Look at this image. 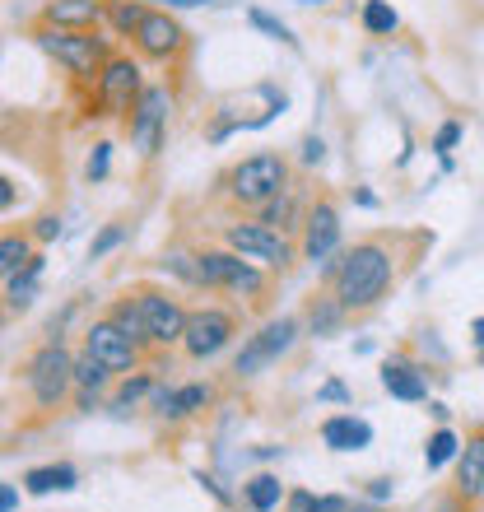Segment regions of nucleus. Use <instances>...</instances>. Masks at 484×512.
Segmentation results:
<instances>
[{
	"label": "nucleus",
	"mask_w": 484,
	"mask_h": 512,
	"mask_svg": "<svg viewBox=\"0 0 484 512\" xmlns=\"http://www.w3.org/2000/svg\"><path fill=\"white\" fill-rule=\"evenodd\" d=\"M391 275H396V261L382 243H363L354 252L340 256L336 266V303L345 312H359V308H373L377 298L387 294Z\"/></svg>",
	"instance_id": "1"
},
{
	"label": "nucleus",
	"mask_w": 484,
	"mask_h": 512,
	"mask_svg": "<svg viewBox=\"0 0 484 512\" xmlns=\"http://www.w3.org/2000/svg\"><path fill=\"white\" fill-rule=\"evenodd\" d=\"M284 187H289V168H284L280 154H252V159H242L229 177L233 201H242V205H266V201H275Z\"/></svg>",
	"instance_id": "2"
},
{
	"label": "nucleus",
	"mask_w": 484,
	"mask_h": 512,
	"mask_svg": "<svg viewBox=\"0 0 484 512\" xmlns=\"http://www.w3.org/2000/svg\"><path fill=\"white\" fill-rule=\"evenodd\" d=\"M42 52H52L61 66L70 70V75H84V80H94L98 70L108 66V52H103V42L94 38V33H80V28H42L38 33Z\"/></svg>",
	"instance_id": "3"
},
{
	"label": "nucleus",
	"mask_w": 484,
	"mask_h": 512,
	"mask_svg": "<svg viewBox=\"0 0 484 512\" xmlns=\"http://www.w3.org/2000/svg\"><path fill=\"white\" fill-rule=\"evenodd\" d=\"M196 284H201V289H233V294H242V298H256L266 289L256 261H247V256H238V252L196 256Z\"/></svg>",
	"instance_id": "4"
},
{
	"label": "nucleus",
	"mask_w": 484,
	"mask_h": 512,
	"mask_svg": "<svg viewBox=\"0 0 484 512\" xmlns=\"http://www.w3.org/2000/svg\"><path fill=\"white\" fill-rule=\"evenodd\" d=\"M229 252L247 256V261H261L270 270H284L294 261V247L284 238L280 229H270V224H229Z\"/></svg>",
	"instance_id": "5"
},
{
	"label": "nucleus",
	"mask_w": 484,
	"mask_h": 512,
	"mask_svg": "<svg viewBox=\"0 0 484 512\" xmlns=\"http://www.w3.org/2000/svg\"><path fill=\"white\" fill-rule=\"evenodd\" d=\"M294 340H298V322H294V317H280V322L261 326V331H256L247 345H242V354H238V364H233V373H242V378H256L261 368L280 364V354L294 350Z\"/></svg>",
	"instance_id": "6"
},
{
	"label": "nucleus",
	"mask_w": 484,
	"mask_h": 512,
	"mask_svg": "<svg viewBox=\"0 0 484 512\" xmlns=\"http://www.w3.org/2000/svg\"><path fill=\"white\" fill-rule=\"evenodd\" d=\"M28 387H33V396H38L42 405H56L75 387V359H70L61 345H42V350L33 354V364H28Z\"/></svg>",
	"instance_id": "7"
},
{
	"label": "nucleus",
	"mask_w": 484,
	"mask_h": 512,
	"mask_svg": "<svg viewBox=\"0 0 484 512\" xmlns=\"http://www.w3.org/2000/svg\"><path fill=\"white\" fill-rule=\"evenodd\" d=\"M233 340V317L224 308H201L187 312V326H182V345H187L191 359H215L224 345Z\"/></svg>",
	"instance_id": "8"
},
{
	"label": "nucleus",
	"mask_w": 484,
	"mask_h": 512,
	"mask_svg": "<svg viewBox=\"0 0 484 512\" xmlns=\"http://www.w3.org/2000/svg\"><path fill=\"white\" fill-rule=\"evenodd\" d=\"M168 135V94L163 89H140L131 108V140L140 154H159Z\"/></svg>",
	"instance_id": "9"
},
{
	"label": "nucleus",
	"mask_w": 484,
	"mask_h": 512,
	"mask_svg": "<svg viewBox=\"0 0 484 512\" xmlns=\"http://www.w3.org/2000/svg\"><path fill=\"white\" fill-rule=\"evenodd\" d=\"M84 354L98 359L108 373H126V368H135V359H140V345H135L131 336H121V326L108 317V322H94L84 331Z\"/></svg>",
	"instance_id": "10"
},
{
	"label": "nucleus",
	"mask_w": 484,
	"mask_h": 512,
	"mask_svg": "<svg viewBox=\"0 0 484 512\" xmlns=\"http://www.w3.org/2000/svg\"><path fill=\"white\" fill-rule=\"evenodd\" d=\"M135 308L145 317V331H149V345H173L182 340V326H187V312L177 303L173 294H159V289H145L135 294Z\"/></svg>",
	"instance_id": "11"
},
{
	"label": "nucleus",
	"mask_w": 484,
	"mask_h": 512,
	"mask_svg": "<svg viewBox=\"0 0 484 512\" xmlns=\"http://www.w3.org/2000/svg\"><path fill=\"white\" fill-rule=\"evenodd\" d=\"M135 98H140V70L126 56H112L98 70V103H103V112H131Z\"/></svg>",
	"instance_id": "12"
},
{
	"label": "nucleus",
	"mask_w": 484,
	"mask_h": 512,
	"mask_svg": "<svg viewBox=\"0 0 484 512\" xmlns=\"http://www.w3.org/2000/svg\"><path fill=\"white\" fill-rule=\"evenodd\" d=\"M131 38H135V47H140L145 56L168 61V56L182 52V38H187V33H182V24H177L168 10H145V19L135 24Z\"/></svg>",
	"instance_id": "13"
},
{
	"label": "nucleus",
	"mask_w": 484,
	"mask_h": 512,
	"mask_svg": "<svg viewBox=\"0 0 484 512\" xmlns=\"http://www.w3.org/2000/svg\"><path fill=\"white\" fill-rule=\"evenodd\" d=\"M340 247V215L336 205H312L308 219H303V252H308V261H331Z\"/></svg>",
	"instance_id": "14"
},
{
	"label": "nucleus",
	"mask_w": 484,
	"mask_h": 512,
	"mask_svg": "<svg viewBox=\"0 0 484 512\" xmlns=\"http://www.w3.org/2000/svg\"><path fill=\"white\" fill-rule=\"evenodd\" d=\"M322 443L331 452H363V447L373 443V424L359 415H331L322 424Z\"/></svg>",
	"instance_id": "15"
},
{
	"label": "nucleus",
	"mask_w": 484,
	"mask_h": 512,
	"mask_svg": "<svg viewBox=\"0 0 484 512\" xmlns=\"http://www.w3.org/2000/svg\"><path fill=\"white\" fill-rule=\"evenodd\" d=\"M457 489H461V499L466 503H484V433H475L471 443L461 447Z\"/></svg>",
	"instance_id": "16"
},
{
	"label": "nucleus",
	"mask_w": 484,
	"mask_h": 512,
	"mask_svg": "<svg viewBox=\"0 0 484 512\" xmlns=\"http://www.w3.org/2000/svg\"><path fill=\"white\" fill-rule=\"evenodd\" d=\"M210 405V387L205 382H191V387H168V391H154V410L163 419H187L196 410Z\"/></svg>",
	"instance_id": "17"
},
{
	"label": "nucleus",
	"mask_w": 484,
	"mask_h": 512,
	"mask_svg": "<svg viewBox=\"0 0 484 512\" xmlns=\"http://www.w3.org/2000/svg\"><path fill=\"white\" fill-rule=\"evenodd\" d=\"M42 19L52 28H94L103 19V0H52Z\"/></svg>",
	"instance_id": "18"
},
{
	"label": "nucleus",
	"mask_w": 484,
	"mask_h": 512,
	"mask_svg": "<svg viewBox=\"0 0 484 512\" xmlns=\"http://www.w3.org/2000/svg\"><path fill=\"white\" fill-rule=\"evenodd\" d=\"M382 387H387L396 401H424V396H429L424 373H419L415 364H405V359H396V364L382 368Z\"/></svg>",
	"instance_id": "19"
},
{
	"label": "nucleus",
	"mask_w": 484,
	"mask_h": 512,
	"mask_svg": "<svg viewBox=\"0 0 484 512\" xmlns=\"http://www.w3.org/2000/svg\"><path fill=\"white\" fill-rule=\"evenodd\" d=\"M38 275H42V256H28L24 270H14L10 275V294H5V303H10L14 312L33 308V298H38Z\"/></svg>",
	"instance_id": "20"
},
{
	"label": "nucleus",
	"mask_w": 484,
	"mask_h": 512,
	"mask_svg": "<svg viewBox=\"0 0 484 512\" xmlns=\"http://www.w3.org/2000/svg\"><path fill=\"white\" fill-rule=\"evenodd\" d=\"M108 368L98 364V359H89V354H84V359H75V387H80V405L84 410H94L98 405V391L108 387Z\"/></svg>",
	"instance_id": "21"
},
{
	"label": "nucleus",
	"mask_w": 484,
	"mask_h": 512,
	"mask_svg": "<svg viewBox=\"0 0 484 512\" xmlns=\"http://www.w3.org/2000/svg\"><path fill=\"white\" fill-rule=\"evenodd\" d=\"M80 475L70 471V466H38V471L24 475V489L28 494H52V489H75Z\"/></svg>",
	"instance_id": "22"
},
{
	"label": "nucleus",
	"mask_w": 484,
	"mask_h": 512,
	"mask_svg": "<svg viewBox=\"0 0 484 512\" xmlns=\"http://www.w3.org/2000/svg\"><path fill=\"white\" fill-rule=\"evenodd\" d=\"M247 503H252V512H275L284 499V485H280V475H256V480H247Z\"/></svg>",
	"instance_id": "23"
},
{
	"label": "nucleus",
	"mask_w": 484,
	"mask_h": 512,
	"mask_svg": "<svg viewBox=\"0 0 484 512\" xmlns=\"http://www.w3.org/2000/svg\"><path fill=\"white\" fill-rule=\"evenodd\" d=\"M261 210H266V215H261V224H270V229H298L294 219H298V201H294V187H284L280 196H275V201H266L261 205Z\"/></svg>",
	"instance_id": "24"
},
{
	"label": "nucleus",
	"mask_w": 484,
	"mask_h": 512,
	"mask_svg": "<svg viewBox=\"0 0 484 512\" xmlns=\"http://www.w3.org/2000/svg\"><path fill=\"white\" fill-rule=\"evenodd\" d=\"M112 322L121 326V336H131L135 345H149V331H145V317L135 308V298H121L117 308H112Z\"/></svg>",
	"instance_id": "25"
},
{
	"label": "nucleus",
	"mask_w": 484,
	"mask_h": 512,
	"mask_svg": "<svg viewBox=\"0 0 484 512\" xmlns=\"http://www.w3.org/2000/svg\"><path fill=\"white\" fill-rule=\"evenodd\" d=\"M396 10H391L387 0H363V28L368 33H377V38H387V33H396Z\"/></svg>",
	"instance_id": "26"
},
{
	"label": "nucleus",
	"mask_w": 484,
	"mask_h": 512,
	"mask_svg": "<svg viewBox=\"0 0 484 512\" xmlns=\"http://www.w3.org/2000/svg\"><path fill=\"white\" fill-rule=\"evenodd\" d=\"M452 457H457V433H452V429H438L429 438V447H424V466H429V471H443Z\"/></svg>",
	"instance_id": "27"
},
{
	"label": "nucleus",
	"mask_w": 484,
	"mask_h": 512,
	"mask_svg": "<svg viewBox=\"0 0 484 512\" xmlns=\"http://www.w3.org/2000/svg\"><path fill=\"white\" fill-rule=\"evenodd\" d=\"M28 238H19V233H10V238H0V280H10L14 270H24L28 261Z\"/></svg>",
	"instance_id": "28"
},
{
	"label": "nucleus",
	"mask_w": 484,
	"mask_h": 512,
	"mask_svg": "<svg viewBox=\"0 0 484 512\" xmlns=\"http://www.w3.org/2000/svg\"><path fill=\"white\" fill-rule=\"evenodd\" d=\"M103 14H108L121 33H135V24L145 19V5H135V0H108V5H103Z\"/></svg>",
	"instance_id": "29"
},
{
	"label": "nucleus",
	"mask_w": 484,
	"mask_h": 512,
	"mask_svg": "<svg viewBox=\"0 0 484 512\" xmlns=\"http://www.w3.org/2000/svg\"><path fill=\"white\" fill-rule=\"evenodd\" d=\"M247 19H252V28H261V33H270V38H275V42H289V47H298V38H294V33H289V28H284L280 19H270L266 10H252V14H247Z\"/></svg>",
	"instance_id": "30"
},
{
	"label": "nucleus",
	"mask_w": 484,
	"mask_h": 512,
	"mask_svg": "<svg viewBox=\"0 0 484 512\" xmlns=\"http://www.w3.org/2000/svg\"><path fill=\"white\" fill-rule=\"evenodd\" d=\"M149 391H154V378H145V373H140V378H131L126 387L117 391V410H126V405H135V401H145Z\"/></svg>",
	"instance_id": "31"
},
{
	"label": "nucleus",
	"mask_w": 484,
	"mask_h": 512,
	"mask_svg": "<svg viewBox=\"0 0 484 512\" xmlns=\"http://www.w3.org/2000/svg\"><path fill=\"white\" fill-rule=\"evenodd\" d=\"M340 303H317V308H312V331H317V336H326V331H336V322H340Z\"/></svg>",
	"instance_id": "32"
},
{
	"label": "nucleus",
	"mask_w": 484,
	"mask_h": 512,
	"mask_svg": "<svg viewBox=\"0 0 484 512\" xmlns=\"http://www.w3.org/2000/svg\"><path fill=\"white\" fill-rule=\"evenodd\" d=\"M308 512H373V508H359V503L345 499V494H326V499H312Z\"/></svg>",
	"instance_id": "33"
},
{
	"label": "nucleus",
	"mask_w": 484,
	"mask_h": 512,
	"mask_svg": "<svg viewBox=\"0 0 484 512\" xmlns=\"http://www.w3.org/2000/svg\"><path fill=\"white\" fill-rule=\"evenodd\" d=\"M121 238H126V229H121V224H112V229H103V233H98V238H94V243H89V256H94V261H98V256H108L112 247L121 243Z\"/></svg>",
	"instance_id": "34"
},
{
	"label": "nucleus",
	"mask_w": 484,
	"mask_h": 512,
	"mask_svg": "<svg viewBox=\"0 0 484 512\" xmlns=\"http://www.w3.org/2000/svg\"><path fill=\"white\" fill-rule=\"evenodd\" d=\"M108 154H112L108 145L94 149V159H89V182H103V177H108Z\"/></svg>",
	"instance_id": "35"
},
{
	"label": "nucleus",
	"mask_w": 484,
	"mask_h": 512,
	"mask_svg": "<svg viewBox=\"0 0 484 512\" xmlns=\"http://www.w3.org/2000/svg\"><path fill=\"white\" fill-rule=\"evenodd\" d=\"M457 140H461V126H457V122H447L443 131H438V140H433V149H438V154H447V149L457 145Z\"/></svg>",
	"instance_id": "36"
},
{
	"label": "nucleus",
	"mask_w": 484,
	"mask_h": 512,
	"mask_svg": "<svg viewBox=\"0 0 484 512\" xmlns=\"http://www.w3.org/2000/svg\"><path fill=\"white\" fill-rule=\"evenodd\" d=\"M322 159H326L322 140H317V135H308V140H303V163H322Z\"/></svg>",
	"instance_id": "37"
},
{
	"label": "nucleus",
	"mask_w": 484,
	"mask_h": 512,
	"mask_svg": "<svg viewBox=\"0 0 484 512\" xmlns=\"http://www.w3.org/2000/svg\"><path fill=\"white\" fill-rule=\"evenodd\" d=\"M19 508V489L14 485H0V512H14Z\"/></svg>",
	"instance_id": "38"
},
{
	"label": "nucleus",
	"mask_w": 484,
	"mask_h": 512,
	"mask_svg": "<svg viewBox=\"0 0 484 512\" xmlns=\"http://www.w3.org/2000/svg\"><path fill=\"white\" fill-rule=\"evenodd\" d=\"M61 233V219H38V238L47 243V238H56Z\"/></svg>",
	"instance_id": "39"
},
{
	"label": "nucleus",
	"mask_w": 484,
	"mask_h": 512,
	"mask_svg": "<svg viewBox=\"0 0 484 512\" xmlns=\"http://www.w3.org/2000/svg\"><path fill=\"white\" fill-rule=\"evenodd\" d=\"M14 205V187H10V177H0V210H10Z\"/></svg>",
	"instance_id": "40"
},
{
	"label": "nucleus",
	"mask_w": 484,
	"mask_h": 512,
	"mask_svg": "<svg viewBox=\"0 0 484 512\" xmlns=\"http://www.w3.org/2000/svg\"><path fill=\"white\" fill-rule=\"evenodd\" d=\"M322 396H326V401H340V396H345V387H340V382H331V387H322Z\"/></svg>",
	"instance_id": "41"
},
{
	"label": "nucleus",
	"mask_w": 484,
	"mask_h": 512,
	"mask_svg": "<svg viewBox=\"0 0 484 512\" xmlns=\"http://www.w3.org/2000/svg\"><path fill=\"white\" fill-rule=\"evenodd\" d=\"M168 5H182V10H191V5H210V0H168Z\"/></svg>",
	"instance_id": "42"
},
{
	"label": "nucleus",
	"mask_w": 484,
	"mask_h": 512,
	"mask_svg": "<svg viewBox=\"0 0 484 512\" xmlns=\"http://www.w3.org/2000/svg\"><path fill=\"white\" fill-rule=\"evenodd\" d=\"M475 345H480V350H484V317H480V322H475Z\"/></svg>",
	"instance_id": "43"
},
{
	"label": "nucleus",
	"mask_w": 484,
	"mask_h": 512,
	"mask_svg": "<svg viewBox=\"0 0 484 512\" xmlns=\"http://www.w3.org/2000/svg\"><path fill=\"white\" fill-rule=\"evenodd\" d=\"M298 5H326V0H298Z\"/></svg>",
	"instance_id": "44"
}]
</instances>
